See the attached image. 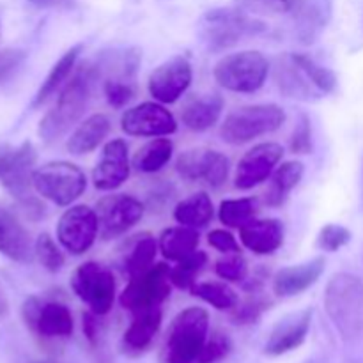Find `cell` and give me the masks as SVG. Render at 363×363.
I'll list each match as a JSON object with an SVG mask.
<instances>
[{"label":"cell","instance_id":"cell-1","mask_svg":"<svg viewBox=\"0 0 363 363\" xmlns=\"http://www.w3.org/2000/svg\"><path fill=\"white\" fill-rule=\"evenodd\" d=\"M99 69L91 62H84L69 82L62 85L57 101L41 119L38 133L43 142L53 144L69 131L80 121L92 96V85L96 84Z\"/></svg>","mask_w":363,"mask_h":363},{"label":"cell","instance_id":"cell-2","mask_svg":"<svg viewBox=\"0 0 363 363\" xmlns=\"http://www.w3.org/2000/svg\"><path fill=\"white\" fill-rule=\"evenodd\" d=\"M325 311L346 342L363 333V282L353 273H335L326 284Z\"/></svg>","mask_w":363,"mask_h":363},{"label":"cell","instance_id":"cell-3","mask_svg":"<svg viewBox=\"0 0 363 363\" xmlns=\"http://www.w3.org/2000/svg\"><path fill=\"white\" fill-rule=\"evenodd\" d=\"M266 23L254 14L234 7V9H211L201 20V38L211 52H223L240 45L248 38L266 32Z\"/></svg>","mask_w":363,"mask_h":363},{"label":"cell","instance_id":"cell-4","mask_svg":"<svg viewBox=\"0 0 363 363\" xmlns=\"http://www.w3.org/2000/svg\"><path fill=\"white\" fill-rule=\"evenodd\" d=\"M35 160H38V155H35L34 145L30 142H23L20 147L6 149L2 165H0V183L9 191L11 197L16 199L18 204L25 209L30 218H39L45 215V206L32 194Z\"/></svg>","mask_w":363,"mask_h":363},{"label":"cell","instance_id":"cell-5","mask_svg":"<svg viewBox=\"0 0 363 363\" xmlns=\"http://www.w3.org/2000/svg\"><path fill=\"white\" fill-rule=\"evenodd\" d=\"M209 337V314L202 307H188L172 319L165 340L167 363H197Z\"/></svg>","mask_w":363,"mask_h":363},{"label":"cell","instance_id":"cell-6","mask_svg":"<svg viewBox=\"0 0 363 363\" xmlns=\"http://www.w3.org/2000/svg\"><path fill=\"white\" fill-rule=\"evenodd\" d=\"M286 121V112L275 103L247 105L233 110L220 126V137L230 145H243L262 135L273 133Z\"/></svg>","mask_w":363,"mask_h":363},{"label":"cell","instance_id":"cell-7","mask_svg":"<svg viewBox=\"0 0 363 363\" xmlns=\"http://www.w3.org/2000/svg\"><path fill=\"white\" fill-rule=\"evenodd\" d=\"M269 73V60L257 50L229 53L215 64L213 77L230 92L252 94L266 84Z\"/></svg>","mask_w":363,"mask_h":363},{"label":"cell","instance_id":"cell-8","mask_svg":"<svg viewBox=\"0 0 363 363\" xmlns=\"http://www.w3.org/2000/svg\"><path fill=\"white\" fill-rule=\"evenodd\" d=\"M34 191L57 206L73 204L87 188L84 170L69 162H50L34 170Z\"/></svg>","mask_w":363,"mask_h":363},{"label":"cell","instance_id":"cell-9","mask_svg":"<svg viewBox=\"0 0 363 363\" xmlns=\"http://www.w3.org/2000/svg\"><path fill=\"white\" fill-rule=\"evenodd\" d=\"M172 293L170 282V266L165 262L152 264L147 272L131 277L128 286L119 296V303L124 311L135 314L151 307H162Z\"/></svg>","mask_w":363,"mask_h":363},{"label":"cell","instance_id":"cell-10","mask_svg":"<svg viewBox=\"0 0 363 363\" xmlns=\"http://www.w3.org/2000/svg\"><path fill=\"white\" fill-rule=\"evenodd\" d=\"M71 289L96 315H106L116 300V279L106 266L89 261L71 275Z\"/></svg>","mask_w":363,"mask_h":363},{"label":"cell","instance_id":"cell-11","mask_svg":"<svg viewBox=\"0 0 363 363\" xmlns=\"http://www.w3.org/2000/svg\"><path fill=\"white\" fill-rule=\"evenodd\" d=\"M25 326L43 339H67L73 335L74 321L69 308L59 301L30 296L21 307Z\"/></svg>","mask_w":363,"mask_h":363},{"label":"cell","instance_id":"cell-12","mask_svg":"<svg viewBox=\"0 0 363 363\" xmlns=\"http://www.w3.org/2000/svg\"><path fill=\"white\" fill-rule=\"evenodd\" d=\"M144 204L126 194L106 195L96 204L99 236L101 240H113L137 225L144 216Z\"/></svg>","mask_w":363,"mask_h":363},{"label":"cell","instance_id":"cell-13","mask_svg":"<svg viewBox=\"0 0 363 363\" xmlns=\"http://www.w3.org/2000/svg\"><path fill=\"white\" fill-rule=\"evenodd\" d=\"M99 234L96 209L89 206H73L66 209L57 223L59 243L71 255H82L94 245Z\"/></svg>","mask_w":363,"mask_h":363},{"label":"cell","instance_id":"cell-14","mask_svg":"<svg viewBox=\"0 0 363 363\" xmlns=\"http://www.w3.org/2000/svg\"><path fill=\"white\" fill-rule=\"evenodd\" d=\"M191 78L194 71L190 60L184 55H174L149 74V94L162 105H172L188 91Z\"/></svg>","mask_w":363,"mask_h":363},{"label":"cell","instance_id":"cell-15","mask_svg":"<svg viewBox=\"0 0 363 363\" xmlns=\"http://www.w3.org/2000/svg\"><path fill=\"white\" fill-rule=\"evenodd\" d=\"M176 170L186 181H206L209 186L220 188L229 177V160L220 151L206 147H194L177 158Z\"/></svg>","mask_w":363,"mask_h":363},{"label":"cell","instance_id":"cell-16","mask_svg":"<svg viewBox=\"0 0 363 363\" xmlns=\"http://www.w3.org/2000/svg\"><path fill=\"white\" fill-rule=\"evenodd\" d=\"M121 130L130 137H167L177 131V121L162 103L145 101L123 113Z\"/></svg>","mask_w":363,"mask_h":363},{"label":"cell","instance_id":"cell-17","mask_svg":"<svg viewBox=\"0 0 363 363\" xmlns=\"http://www.w3.org/2000/svg\"><path fill=\"white\" fill-rule=\"evenodd\" d=\"M284 156V147L277 142H262L243 155L236 169L234 186L238 190H252L273 174Z\"/></svg>","mask_w":363,"mask_h":363},{"label":"cell","instance_id":"cell-18","mask_svg":"<svg viewBox=\"0 0 363 363\" xmlns=\"http://www.w3.org/2000/svg\"><path fill=\"white\" fill-rule=\"evenodd\" d=\"M130 177V155L123 138L106 142L92 170V183L98 190L112 191L123 186Z\"/></svg>","mask_w":363,"mask_h":363},{"label":"cell","instance_id":"cell-19","mask_svg":"<svg viewBox=\"0 0 363 363\" xmlns=\"http://www.w3.org/2000/svg\"><path fill=\"white\" fill-rule=\"evenodd\" d=\"M333 16V0H296L291 9L294 35L301 45H314Z\"/></svg>","mask_w":363,"mask_h":363},{"label":"cell","instance_id":"cell-20","mask_svg":"<svg viewBox=\"0 0 363 363\" xmlns=\"http://www.w3.org/2000/svg\"><path fill=\"white\" fill-rule=\"evenodd\" d=\"M312 308L294 312L286 315L273 326L264 346V354L268 357H282L298 350L307 340L312 325Z\"/></svg>","mask_w":363,"mask_h":363},{"label":"cell","instance_id":"cell-21","mask_svg":"<svg viewBox=\"0 0 363 363\" xmlns=\"http://www.w3.org/2000/svg\"><path fill=\"white\" fill-rule=\"evenodd\" d=\"M273 78L286 98L300 99V101H314L321 98V92L318 91L311 78L307 77L300 64L296 62L293 53H284L277 57L275 66H273Z\"/></svg>","mask_w":363,"mask_h":363},{"label":"cell","instance_id":"cell-22","mask_svg":"<svg viewBox=\"0 0 363 363\" xmlns=\"http://www.w3.org/2000/svg\"><path fill=\"white\" fill-rule=\"evenodd\" d=\"M326 259L314 257L301 264L279 269L273 277V293L279 298H293L311 289L325 273Z\"/></svg>","mask_w":363,"mask_h":363},{"label":"cell","instance_id":"cell-23","mask_svg":"<svg viewBox=\"0 0 363 363\" xmlns=\"http://www.w3.org/2000/svg\"><path fill=\"white\" fill-rule=\"evenodd\" d=\"M0 254L14 262H30L35 257L34 243L20 220L0 206Z\"/></svg>","mask_w":363,"mask_h":363},{"label":"cell","instance_id":"cell-24","mask_svg":"<svg viewBox=\"0 0 363 363\" xmlns=\"http://www.w3.org/2000/svg\"><path fill=\"white\" fill-rule=\"evenodd\" d=\"M240 240L254 254L272 255L284 245V223L277 218H254L240 227Z\"/></svg>","mask_w":363,"mask_h":363},{"label":"cell","instance_id":"cell-25","mask_svg":"<svg viewBox=\"0 0 363 363\" xmlns=\"http://www.w3.org/2000/svg\"><path fill=\"white\" fill-rule=\"evenodd\" d=\"M131 315H133L131 325L128 326L123 335V347L126 353L131 354L144 353L162 328V307L144 308V311H138Z\"/></svg>","mask_w":363,"mask_h":363},{"label":"cell","instance_id":"cell-26","mask_svg":"<svg viewBox=\"0 0 363 363\" xmlns=\"http://www.w3.org/2000/svg\"><path fill=\"white\" fill-rule=\"evenodd\" d=\"M223 112V99L220 94L195 96L181 110V121L191 131H208L220 121Z\"/></svg>","mask_w":363,"mask_h":363},{"label":"cell","instance_id":"cell-27","mask_svg":"<svg viewBox=\"0 0 363 363\" xmlns=\"http://www.w3.org/2000/svg\"><path fill=\"white\" fill-rule=\"evenodd\" d=\"M110 128H112V123L105 113H94V116L87 117L84 123L74 128L71 137L67 138V151L74 156L96 151L98 145H101L103 140L108 137Z\"/></svg>","mask_w":363,"mask_h":363},{"label":"cell","instance_id":"cell-28","mask_svg":"<svg viewBox=\"0 0 363 363\" xmlns=\"http://www.w3.org/2000/svg\"><path fill=\"white\" fill-rule=\"evenodd\" d=\"M303 172L305 165L298 162V160L282 163L279 169L273 170L272 179H269V184L264 194L266 204L272 206V208H280V206L286 204L291 191L300 184Z\"/></svg>","mask_w":363,"mask_h":363},{"label":"cell","instance_id":"cell-29","mask_svg":"<svg viewBox=\"0 0 363 363\" xmlns=\"http://www.w3.org/2000/svg\"><path fill=\"white\" fill-rule=\"evenodd\" d=\"M82 48H84L82 45L71 46V48L67 50L66 53H62V57L53 64L50 73L46 74L45 82H43L41 87H39V91L35 92L34 101H32V106H34V108L45 105V103L48 101L64 84H66L69 74L74 71V66H77V60L78 57H80Z\"/></svg>","mask_w":363,"mask_h":363},{"label":"cell","instance_id":"cell-30","mask_svg":"<svg viewBox=\"0 0 363 363\" xmlns=\"http://www.w3.org/2000/svg\"><path fill=\"white\" fill-rule=\"evenodd\" d=\"M201 238H199L197 229H191L186 225H177L165 229L160 236L158 247L163 257L169 261H181V259L188 257L197 250Z\"/></svg>","mask_w":363,"mask_h":363},{"label":"cell","instance_id":"cell-31","mask_svg":"<svg viewBox=\"0 0 363 363\" xmlns=\"http://www.w3.org/2000/svg\"><path fill=\"white\" fill-rule=\"evenodd\" d=\"M215 215L213 201L206 191H197L190 197L183 199L174 209V218L179 225L191 227V229H202L208 225Z\"/></svg>","mask_w":363,"mask_h":363},{"label":"cell","instance_id":"cell-32","mask_svg":"<svg viewBox=\"0 0 363 363\" xmlns=\"http://www.w3.org/2000/svg\"><path fill=\"white\" fill-rule=\"evenodd\" d=\"M172 152L174 144L170 138H152L135 152L133 167L144 174L160 172L170 162Z\"/></svg>","mask_w":363,"mask_h":363},{"label":"cell","instance_id":"cell-33","mask_svg":"<svg viewBox=\"0 0 363 363\" xmlns=\"http://www.w3.org/2000/svg\"><path fill=\"white\" fill-rule=\"evenodd\" d=\"M194 296L201 298L208 305L215 307L216 311H230L236 308L240 303L238 294L230 289L225 282H197L190 289Z\"/></svg>","mask_w":363,"mask_h":363},{"label":"cell","instance_id":"cell-34","mask_svg":"<svg viewBox=\"0 0 363 363\" xmlns=\"http://www.w3.org/2000/svg\"><path fill=\"white\" fill-rule=\"evenodd\" d=\"M259 213L257 199L243 197V199H227L220 204L218 218L227 227H243L250 220L255 218Z\"/></svg>","mask_w":363,"mask_h":363},{"label":"cell","instance_id":"cell-35","mask_svg":"<svg viewBox=\"0 0 363 363\" xmlns=\"http://www.w3.org/2000/svg\"><path fill=\"white\" fill-rule=\"evenodd\" d=\"M208 264V254L202 250H195L188 257L177 261L174 268H170V282L174 287L183 291H190L197 284V275Z\"/></svg>","mask_w":363,"mask_h":363},{"label":"cell","instance_id":"cell-36","mask_svg":"<svg viewBox=\"0 0 363 363\" xmlns=\"http://www.w3.org/2000/svg\"><path fill=\"white\" fill-rule=\"evenodd\" d=\"M158 248V243H156L152 236H149V234L138 236V240L135 241L133 248H131V252L126 257V272L130 275V279L147 272L155 264Z\"/></svg>","mask_w":363,"mask_h":363},{"label":"cell","instance_id":"cell-37","mask_svg":"<svg viewBox=\"0 0 363 363\" xmlns=\"http://www.w3.org/2000/svg\"><path fill=\"white\" fill-rule=\"evenodd\" d=\"M293 55L294 59H296V62L301 66V69L307 73V77L311 78L312 84L318 87V91L321 92L323 96L335 91L339 80H337V74L333 73L330 67L318 64L311 55H307V53H293Z\"/></svg>","mask_w":363,"mask_h":363},{"label":"cell","instance_id":"cell-38","mask_svg":"<svg viewBox=\"0 0 363 363\" xmlns=\"http://www.w3.org/2000/svg\"><path fill=\"white\" fill-rule=\"evenodd\" d=\"M34 254H35V259L39 261V264H41L43 268L50 273L60 272L64 266V262H66L62 250L57 247V243L53 241V238L46 233L39 234L38 240H35Z\"/></svg>","mask_w":363,"mask_h":363},{"label":"cell","instance_id":"cell-39","mask_svg":"<svg viewBox=\"0 0 363 363\" xmlns=\"http://www.w3.org/2000/svg\"><path fill=\"white\" fill-rule=\"evenodd\" d=\"M103 92L110 106L123 108L137 96V85H135V80H130V78L108 77L103 84Z\"/></svg>","mask_w":363,"mask_h":363},{"label":"cell","instance_id":"cell-40","mask_svg":"<svg viewBox=\"0 0 363 363\" xmlns=\"http://www.w3.org/2000/svg\"><path fill=\"white\" fill-rule=\"evenodd\" d=\"M250 296L243 301L238 303L236 308L233 311V321L236 325H254L259 321L262 312L269 307V300H266L261 293L257 291H248Z\"/></svg>","mask_w":363,"mask_h":363},{"label":"cell","instance_id":"cell-41","mask_svg":"<svg viewBox=\"0 0 363 363\" xmlns=\"http://www.w3.org/2000/svg\"><path fill=\"white\" fill-rule=\"evenodd\" d=\"M215 272L222 280L240 284L247 280L248 262L240 252H233V254H225L215 262Z\"/></svg>","mask_w":363,"mask_h":363},{"label":"cell","instance_id":"cell-42","mask_svg":"<svg viewBox=\"0 0 363 363\" xmlns=\"http://www.w3.org/2000/svg\"><path fill=\"white\" fill-rule=\"evenodd\" d=\"M233 351V340L227 333L215 332L208 337L201 354H199L197 363H218L225 360Z\"/></svg>","mask_w":363,"mask_h":363},{"label":"cell","instance_id":"cell-43","mask_svg":"<svg viewBox=\"0 0 363 363\" xmlns=\"http://www.w3.org/2000/svg\"><path fill=\"white\" fill-rule=\"evenodd\" d=\"M296 0H236V7L247 13L261 14V16H275V14L291 13Z\"/></svg>","mask_w":363,"mask_h":363},{"label":"cell","instance_id":"cell-44","mask_svg":"<svg viewBox=\"0 0 363 363\" xmlns=\"http://www.w3.org/2000/svg\"><path fill=\"white\" fill-rule=\"evenodd\" d=\"M351 241V230L339 223H328L318 234V248L323 252H339Z\"/></svg>","mask_w":363,"mask_h":363},{"label":"cell","instance_id":"cell-45","mask_svg":"<svg viewBox=\"0 0 363 363\" xmlns=\"http://www.w3.org/2000/svg\"><path fill=\"white\" fill-rule=\"evenodd\" d=\"M291 152L294 155H311L312 152V123L311 117L301 113L296 128L289 140Z\"/></svg>","mask_w":363,"mask_h":363},{"label":"cell","instance_id":"cell-46","mask_svg":"<svg viewBox=\"0 0 363 363\" xmlns=\"http://www.w3.org/2000/svg\"><path fill=\"white\" fill-rule=\"evenodd\" d=\"M27 59V52L20 48L0 50V84L9 80Z\"/></svg>","mask_w":363,"mask_h":363},{"label":"cell","instance_id":"cell-47","mask_svg":"<svg viewBox=\"0 0 363 363\" xmlns=\"http://www.w3.org/2000/svg\"><path fill=\"white\" fill-rule=\"evenodd\" d=\"M208 243L213 248H216L222 254H233V252H241L240 243L236 241V238L229 233V230L223 229H215L209 233Z\"/></svg>","mask_w":363,"mask_h":363},{"label":"cell","instance_id":"cell-48","mask_svg":"<svg viewBox=\"0 0 363 363\" xmlns=\"http://www.w3.org/2000/svg\"><path fill=\"white\" fill-rule=\"evenodd\" d=\"M82 328H84L85 337L91 344L98 342V321H96V314L94 312H85L84 318H82Z\"/></svg>","mask_w":363,"mask_h":363},{"label":"cell","instance_id":"cell-49","mask_svg":"<svg viewBox=\"0 0 363 363\" xmlns=\"http://www.w3.org/2000/svg\"><path fill=\"white\" fill-rule=\"evenodd\" d=\"M9 315V301H7L6 293H4L2 286H0V321Z\"/></svg>","mask_w":363,"mask_h":363},{"label":"cell","instance_id":"cell-50","mask_svg":"<svg viewBox=\"0 0 363 363\" xmlns=\"http://www.w3.org/2000/svg\"><path fill=\"white\" fill-rule=\"evenodd\" d=\"M28 2H30L32 6L43 7V9H46V7L60 6V4H64V2H66V0H28Z\"/></svg>","mask_w":363,"mask_h":363},{"label":"cell","instance_id":"cell-51","mask_svg":"<svg viewBox=\"0 0 363 363\" xmlns=\"http://www.w3.org/2000/svg\"><path fill=\"white\" fill-rule=\"evenodd\" d=\"M4 152H6V149H2V151H0V165H2V160H4Z\"/></svg>","mask_w":363,"mask_h":363},{"label":"cell","instance_id":"cell-52","mask_svg":"<svg viewBox=\"0 0 363 363\" xmlns=\"http://www.w3.org/2000/svg\"><path fill=\"white\" fill-rule=\"evenodd\" d=\"M30 363H55V362H46V360H41V362H30Z\"/></svg>","mask_w":363,"mask_h":363}]
</instances>
